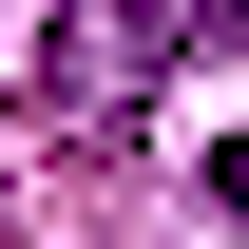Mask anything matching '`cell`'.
I'll list each match as a JSON object with an SVG mask.
<instances>
[{
	"label": "cell",
	"mask_w": 249,
	"mask_h": 249,
	"mask_svg": "<svg viewBox=\"0 0 249 249\" xmlns=\"http://www.w3.org/2000/svg\"><path fill=\"white\" fill-rule=\"evenodd\" d=\"M154 77H173V38L134 19V0H58V58H38V115L58 134H134Z\"/></svg>",
	"instance_id": "cell-1"
},
{
	"label": "cell",
	"mask_w": 249,
	"mask_h": 249,
	"mask_svg": "<svg viewBox=\"0 0 249 249\" xmlns=\"http://www.w3.org/2000/svg\"><path fill=\"white\" fill-rule=\"evenodd\" d=\"M134 19H154L173 58H211V38H249V0H134Z\"/></svg>",
	"instance_id": "cell-2"
},
{
	"label": "cell",
	"mask_w": 249,
	"mask_h": 249,
	"mask_svg": "<svg viewBox=\"0 0 249 249\" xmlns=\"http://www.w3.org/2000/svg\"><path fill=\"white\" fill-rule=\"evenodd\" d=\"M211 211H230V230H249V134H230V154H211Z\"/></svg>",
	"instance_id": "cell-3"
}]
</instances>
